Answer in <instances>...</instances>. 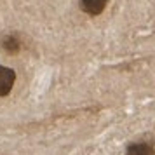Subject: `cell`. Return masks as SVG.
I'll list each match as a JSON object with an SVG mask.
<instances>
[{"label": "cell", "mask_w": 155, "mask_h": 155, "mask_svg": "<svg viewBox=\"0 0 155 155\" xmlns=\"http://www.w3.org/2000/svg\"><path fill=\"white\" fill-rule=\"evenodd\" d=\"M108 5V0H80V9L89 16H99Z\"/></svg>", "instance_id": "cell-2"}, {"label": "cell", "mask_w": 155, "mask_h": 155, "mask_svg": "<svg viewBox=\"0 0 155 155\" xmlns=\"http://www.w3.org/2000/svg\"><path fill=\"white\" fill-rule=\"evenodd\" d=\"M0 44H2V49L5 52H9V54H16L21 49V42H19V38L16 35H5Z\"/></svg>", "instance_id": "cell-4"}, {"label": "cell", "mask_w": 155, "mask_h": 155, "mask_svg": "<svg viewBox=\"0 0 155 155\" xmlns=\"http://www.w3.org/2000/svg\"><path fill=\"white\" fill-rule=\"evenodd\" d=\"M16 82V71L9 66H2L0 64V98L7 96L12 91Z\"/></svg>", "instance_id": "cell-1"}, {"label": "cell", "mask_w": 155, "mask_h": 155, "mask_svg": "<svg viewBox=\"0 0 155 155\" xmlns=\"http://www.w3.org/2000/svg\"><path fill=\"white\" fill-rule=\"evenodd\" d=\"M126 155H155V148L150 143H131L127 147Z\"/></svg>", "instance_id": "cell-3"}]
</instances>
